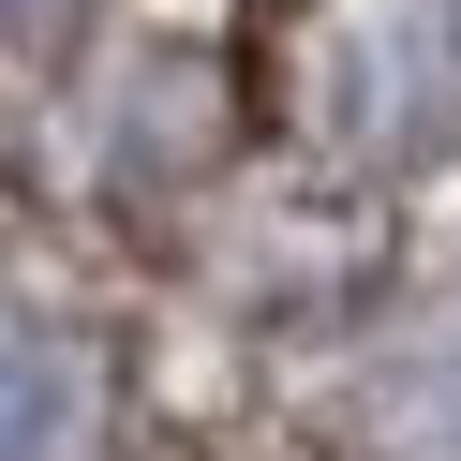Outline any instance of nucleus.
I'll return each instance as SVG.
<instances>
[{
	"label": "nucleus",
	"mask_w": 461,
	"mask_h": 461,
	"mask_svg": "<svg viewBox=\"0 0 461 461\" xmlns=\"http://www.w3.org/2000/svg\"><path fill=\"white\" fill-rule=\"evenodd\" d=\"M104 447V372L75 328L0 312V461H90Z\"/></svg>",
	"instance_id": "nucleus-3"
},
{
	"label": "nucleus",
	"mask_w": 461,
	"mask_h": 461,
	"mask_svg": "<svg viewBox=\"0 0 461 461\" xmlns=\"http://www.w3.org/2000/svg\"><path fill=\"white\" fill-rule=\"evenodd\" d=\"M357 447L372 461H461V268L372 328L357 357Z\"/></svg>",
	"instance_id": "nucleus-2"
},
{
	"label": "nucleus",
	"mask_w": 461,
	"mask_h": 461,
	"mask_svg": "<svg viewBox=\"0 0 461 461\" xmlns=\"http://www.w3.org/2000/svg\"><path fill=\"white\" fill-rule=\"evenodd\" d=\"M298 120L357 179L461 164V0H328L298 45Z\"/></svg>",
	"instance_id": "nucleus-1"
}]
</instances>
